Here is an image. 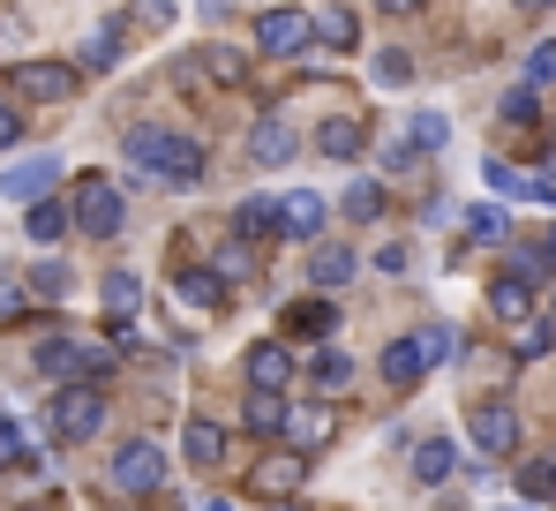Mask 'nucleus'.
<instances>
[{"mask_svg":"<svg viewBox=\"0 0 556 511\" xmlns=\"http://www.w3.org/2000/svg\"><path fill=\"white\" fill-rule=\"evenodd\" d=\"M249 384H256V391H286V384H293V346L256 339L249 346Z\"/></svg>","mask_w":556,"mask_h":511,"instance_id":"ddd939ff","label":"nucleus"},{"mask_svg":"<svg viewBox=\"0 0 556 511\" xmlns=\"http://www.w3.org/2000/svg\"><path fill=\"white\" fill-rule=\"evenodd\" d=\"M68 286H76L68 263H38V271H30V294H38V301H68Z\"/></svg>","mask_w":556,"mask_h":511,"instance_id":"4c0bfd02","label":"nucleus"},{"mask_svg":"<svg viewBox=\"0 0 556 511\" xmlns=\"http://www.w3.org/2000/svg\"><path fill=\"white\" fill-rule=\"evenodd\" d=\"M38 466V451H30V436L15 422H0V474H30Z\"/></svg>","mask_w":556,"mask_h":511,"instance_id":"473e14b6","label":"nucleus"},{"mask_svg":"<svg viewBox=\"0 0 556 511\" xmlns=\"http://www.w3.org/2000/svg\"><path fill=\"white\" fill-rule=\"evenodd\" d=\"M308 30H316V46H331V53H354V46H362V23H354V8H346V0L316 8V15H308Z\"/></svg>","mask_w":556,"mask_h":511,"instance_id":"dca6fc26","label":"nucleus"},{"mask_svg":"<svg viewBox=\"0 0 556 511\" xmlns=\"http://www.w3.org/2000/svg\"><path fill=\"white\" fill-rule=\"evenodd\" d=\"M527 84H556V38H542V46L527 53Z\"/></svg>","mask_w":556,"mask_h":511,"instance_id":"37998d69","label":"nucleus"},{"mask_svg":"<svg viewBox=\"0 0 556 511\" xmlns=\"http://www.w3.org/2000/svg\"><path fill=\"white\" fill-rule=\"evenodd\" d=\"M414 339H421V361H429V369L459 353V332H452V324H429V332H414Z\"/></svg>","mask_w":556,"mask_h":511,"instance_id":"58836bf2","label":"nucleus"},{"mask_svg":"<svg viewBox=\"0 0 556 511\" xmlns=\"http://www.w3.org/2000/svg\"><path fill=\"white\" fill-rule=\"evenodd\" d=\"M542 256H549V271H556V226H549V241H542Z\"/></svg>","mask_w":556,"mask_h":511,"instance_id":"de8ad7c7","label":"nucleus"},{"mask_svg":"<svg viewBox=\"0 0 556 511\" xmlns=\"http://www.w3.org/2000/svg\"><path fill=\"white\" fill-rule=\"evenodd\" d=\"M466 428H473V444H481L489 459H511V451H519V414H511L504 399H481V407L466 414Z\"/></svg>","mask_w":556,"mask_h":511,"instance_id":"6e6552de","label":"nucleus"},{"mask_svg":"<svg viewBox=\"0 0 556 511\" xmlns=\"http://www.w3.org/2000/svg\"><path fill=\"white\" fill-rule=\"evenodd\" d=\"M489 316H496V324H519V316H534V278H519V271L489 278Z\"/></svg>","mask_w":556,"mask_h":511,"instance_id":"a211bd4d","label":"nucleus"},{"mask_svg":"<svg viewBox=\"0 0 556 511\" xmlns=\"http://www.w3.org/2000/svg\"><path fill=\"white\" fill-rule=\"evenodd\" d=\"M181 459L188 466H218V459H226V428L218 422H188L181 428Z\"/></svg>","mask_w":556,"mask_h":511,"instance_id":"393cba45","label":"nucleus"},{"mask_svg":"<svg viewBox=\"0 0 556 511\" xmlns=\"http://www.w3.org/2000/svg\"><path fill=\"white\" fill-rule=\"evenodd\" d=\"M286 332H293V339H331V332H339V309H331V294H316V301H293V309H286Z\"/></svg>","mask_w":556,"mask_h":511,"instance_id":"5701e85b","label":"nucleus"},{"mask_svg":"<svg viewBox=\"0 0 556 511\" xmlns=\"http://www.w3.org/2000/svg\"><path fill=\"white\" fill-rule=\"evenodd\" d=\"M98 428H105V391L98 384H61L53 407H46V436L53 444H91Z\"/></svg>","mask_w":556,"mask_h":511,"instance_id":"f257e3e1","label":"nucleus"},{"mask_svg":"<svg viewBox=\"0 0 556 511\" xmlns=\"http://www.w3.org/2000/svg\"><path fill=\"white\" fill-rule=\"evenodd\" d=\"M203 76L226 84V90H241V84H249V61H241L233 46H203Z\"/></svg>","mask_w":556,"mask_h":511,"instance_id":"cd10ccee","label":"nucleus"},{"mask_svg":"<svg viewBox=\"0 0 556 511\" xmlns=\"http://www.w3.org/2000/svg\"><path fill=\"white\" fill-rule=\"evenodd\" d=\"M203 144H195V136H166V151H159V180H166V188H195V180H203Z\"/></svg>","mask_w":556,"mask_h":511,"instance_id":"4468645a","label":"nucleus"},{"mask_svg":"<svg viewBox=\"0 0 556 511\" xmlns=\"http://www.w3.org/2000/svg\"><path fill=\"white\" fill-rule=\"evenodd\" d=\"M354 278V249H339V241H316V256H308V286L316 294H339Z\"/></svg>","mask_w":556,"mask_h":511,"instance_id":"4be33fe9","label":"nucleus"},{"mask_svg":"<svg viewBox=\"0 0 556 511\" xmlns=\"http://www.w3.org/2000/svg\"><path fill=\"white\" fill-rule=\"evenodd\" d=\"M136 309H143V278L136 271H105V324H113V339H128Z\"/></svg>","mask_w":556,"mask_h":511,"instance_id":"2eb2a0df","label":"nucleus"},{"mask_svg":"<svg viewBox=\"0 0 556 511\" xmlns=\"http://www.w3.org/2000/svg\"><path fill=\"white\" fill-rule=\"evenodd\" d=\"M166 136H174V128H159V121H136V128L121 136L128 166H151V173H159V151H166Z\"/></svg>","mask_w":556,"mask_h":511,"instance_id":"a878e982","label":"nucleus"},{"mask_svg":"<svg viewBox=\"0 0 556 511\" xmlns=\"http://www.w3.org/2000/svg\"><path fill=\"white\" fill-rule=\"evenodd\" d=\"M376 84H383V90L414 84V61H406V53H376Z\"/></svg>","mask_w":556,"mask_h":511,"instance_id":"a19ab883","label":"nucleus"},{"mask_svg":"<svg viewBox=\"0 0 556 511\" xmlns=\"http://www.w3.org/2000/svg\"><path fill=\"white\" fill-rule=\"evenodd\" d=\"M376 369H383V384H391V391H414V384L429 376V361H421V339H391Z\"/></svg>","mask_w":556,"mask_h":511,"instance_id":"aec40b11","label":"nucleus"},{"mask_svg":"<svg viewBox=\"0 0 556 511\" xmlns=\"http://www.w3.org/2000/svg\"><path fill=\"white\" fill-rule=\"evenodd\" d=\"M249 38H256V53H271V61H293V53H308V46H316L308 8H264V15L249 23Z\"/></svg>","mask_w":556,"mask_h":511,"instance_id":"39448f33","label":"nucleus"},{"mask_svg":"<svg viewBox=\"0 0 556 511\" xmlns=\"http://www.w3.org/2000/svg\"><path fill=\"white\" fill-rule=\"evenodd\" d=\"M68 219H76L91 241H113V234L128 226V203H121V188H113L105 173H84V180H76V203H68Z\"/></svg>","mask_w":556,"mask_h":511,"instance_id":"f03ea898","label":"nucleus"},{"mask_svg":"<svg viewBox=\"0 0 556 511\" xmlns=\"http://www.w3.org/2000/svg\"><path fill=\"white\" fill-rule=\"evenodd\" d=\"M444 136H452V121H444V113H414V128H406V144H414V151H444Z\"/></svg>","mask_w":556,"mask_h":511,"instance_id":"e433bc0d","label":"nucleus"},{"mask_svg":"<svg viewBox=\"0 0 556 511\" xmlns=\"http://www.w3.org/2000/svg\"><path fill=\"white\" fill-rule=\"evenodd\" d=\"M452 474H459V444H452V436L414 444V482H421V489H437V482H452Z\"/></svg>","mask_w":556,"mask_h":511,"instance_id":"412c9836","label":"nucleus"},{"mask_svg":"<svg viewBox=\"0 0 556 511\" xmlns=\"http://www.w3.org/2000/svg\"><path fill=\"white\" fill-rule=\"evenodd\" d=\"M316 151H324V159H362V151H369V136H362V121H346V113H339V121H324V128H316Z\"/></svg>","mask_w":556,"mask_h":511,"instance_id":"b1692460","label":"nucleus"},{"mask_svg":"<svg viewBox=\"0 0 556 511\" xmlns=\"http://www.w3.org/2000/svg\"><path fill=\"white\" fill-rule=\"evenodd\" d=\"M53 180H61V159H53V151H30L23 166H8V173H0V196L30 203V196H53Z\"/></svg>","mask_w":556,"mask_h":511,"instance_id":"9d476101","label":"nucleus"},{"mask_svg":"<svg viewBox=\"0 0 556 511\" xmlns=\"http://www.w3.org/2000/svg\"><path fill=\"white\" fill-rule=\"evenodd\" d=\"M113 61H121V30H98L84 46V68H113Z\"/></svg>","mask_w":556,"mask_h":511,"instance_id":"79ce46f5","label":"nucleus"},{"mask_svg":"<svg viewBox=\"0 0 556 511\" xmlns=\"http://www.w3.org/2000/svg\"><path fill=\"white\" fill-rule=\"evenodd\" d=\"M278 436H286L293 451H324V444L339 436V414H331V407H286Z\"/></svg>","mask_w":556,"mask_h":511,"instance_id":"f8f14e48","label":"nucleus"},{"mask_svg":"<svg viewBox=\"0 0 556 511\" xmlns=\"http://www.w3.org/2000/svg\"><path fill=\"white\" fill-rule=\"evenodd\" d=\"M308 376H316V384H324V391H339V384H346V376H354V353H339V346H324V353H316V361H308Z\"/></svg>","mask_w":556,"mask_h":511,"instance_id":"f704fd0d","label":"nucleus"},{"mask_svg":"<svg viewBox=\"0 0 556 511\" xmlns=\"http://www.w3.org/2000/svg\"><path fill=\"white\" fill-rule=\"evenodd\" d=\"M293 151H301V136H293V128H286L278 113H264V121L249 128V159H256V166H286Z\"/></svg>","mask_w":556,"mask_h":511,"instance_id":"6ab92c4d","label":"nucleus"},{"mask_svg":"<svg viewBox=\"0 0 556 511\" xmlns=\"http://www.w3.org/2000/svg\"><path fill=\"white\" fill-rule=\"evenodd\" d=\"M511 332H519V346H511L519 361H542V353H549V339H556V316H519Z\"/></svg>","mask_w":556,"mask_h":511,"instance_id":"2f4dec72","label":"nucleus"},{"mask_svg":"<svg viewBox=\"0 0 556 511\" xmlns=\"http://www.w3.org/2000/svg\"><path fill=\"white\" fill-rule=\"evenodd\" d=\"M174 301L195 309V316H218V309H226V278L203 271V263H181V271H174Z\"/></svg>","mask_w":556,"mask_h":511,"instance_id":"1a4fd4ad","label":"nucleus"},{"mask_svg":"<svg viewBox=\"0 0 556 511\" xmlns=\"http://www.w3.org/2000/svg\"><path fill=\"white\" fill-rule=\"evenodd\" d=\"M324 219H331V203L301 188V196H278V226H271V234H286V241H316Z\"/></svg>","mask_w":556,"mask_h":511,"instance_id":"9b49d317","label":"nucleus"},{"mask_svg":"<svg viewBox=\"0 0 556 511\" xmlns=\"http://www.w3.org/2000/svg\"><path fill=\"white\" fill-rule=\"evenodd\" d=\"M8 90L15 98H38V105H68L76 98V68L68 61H15L8 68Z\"/></svg>","mask_w":556,"mask_h":511,"instance_id":"423d86ee","label":"nucleus"},{"mask_svg":"<svg viewBox=\"0 0 556 511\" xmlns=\"http://www.w3.org/2000/svg\"><path fill=\"white\" fill-rule=\"evenodd\" d=\"M15 136H23V113H15V105H0V151H8Z\"/></svg>","mask_w":556,"mask_h":511,"instance_id":"a18cd8bd","label":"nucleus"},{"mask_svg":"<svg viewBox=\"0 0 556 511\" xmlns=\"http://www.w3.org/2000/svg\"><path fill=\"white\" fill-rule=\"evenodd\" d=\"M519 497H527V504H549L556 497V459H519Z\"/></svg>","mask_w":556,"mask_h":511,"instance_id":"c756f323","label":"nucleus"},{"mask_svg":"<svg viewBox=\"0 0 556 511\" xmlns=\"http://www.w3.org/2000/svg\"><path fill=\"white\" fill-rule=\"evenodd\" d=\"M38 369H46L53 384H98V376L113 369V353L98 339H38Z\"/></svg>","mask_w":556,"mask_h":511,"instance_id":"7ed1b4c3","label":"nucleus"},{"mask_svg":"<svg viewBox=\"0 0 556 511\" xmlns=\"http://www.w3.org/2000/svg\"><path fill=\"white\" fill-rule=\"evenodd\" d=\"M68 226H76V219H68V203H53V196H30V203H23V234H30L38 249L68 241Z\"/></svg>","mask_w":556,"mask_h":511,"instance_id":"f3484780","label":"nucleus"},{"mask_svg":"<svg viewBox=\"0 0 556 511\" xmlns=\"http://www.w3.org/2000/svg\"><path fill=\"white\" fill-rule=\"evenodd\" d=\"M113 489H121V497H159V489H166V451H159L151 436H128V444L113 451Z\"/></svg>","mask_w":556,"mask_h":511,"instance_id":"20e7f679","label":"nucleus"},{"mask_svg":"<svg viewBox=\"0 0 556 511\" xmlns=\"http://www.w3.org/2000/svg\"><path fill=\"white\" fill-rule=\"evenodd\" d=\"M511 128H534L542 121V98H534V84H519V90H504V105H496Z\"/></svg>","mask_w":556,"mask_h":511,"instance_id":"c9c22d12","label":"nucleus"},{"mask_svg":"<svg viewBox=\"0 0 556 511\" xmlns=\"http://www.w3.org/2000/svg\"><path fill=\"white\" fill-rule=\"evenodd\" d=\"M211 271H218V278H226V286H241V278H249V271H256V256H249V241H233V249L218 256V263H211Z\"/></svg>","mask_w":556,"mask_h":511,"instance_id":"ea45409f","label":"nucleus"},{"mask_svg":"<svg viewBox=\"0 0 556 511\" xmlns=\"http://www.w3.org/2000/svg\"><path fill=\"white\" fill-rule=\"evenodd\" d=\"M241 422H249V436H278V422H286V391H256V384H249Z\"/></svg>","mask_w":556,"mask_h":511,"instance_id":"bb28decb","label":"nucleus"},{"mask_svg":"<svg viewBox=\"0 0 556 511\" xmlns=\"http://www.w3.org/2000/svg\"><path fill=\"white\" fill-rule=\"evenodd\" d=\"M376 8H391V15H414V8H421V0H376Z\"/></svg>","mask_w":556,"mask_h":511,"instance_id":"49530a36","label":"nucleus"},{"mask_svg":"<svg viewBox=\"0 0 556 511\" xmlns=\"http://www.w3.org/2000/svg\"><path fill=\"white\" fill-rule=\"evenodd\" d=\"M271 226H278V203H271V196H249V203L233 211V234H241V241H264Z\"/></svg>","mask_w":556,"mask_h":511,"instance_id":"c85d7f7f","label":"nucleus"},{"mask_svg":"<svg viewBox=\"0 0 556 511\" xmlns=\"http://www.w3.org/2000/svg\"><path fill=\"white\" fill-rule=\"evenodd\" d=\"M504 234H511V219H504L496 203H473V211H466V241H481V249H496Z\"/></svg>","mask_w":556,"mask_h":511,"instance_id":"7c9ffc66","label":"nucleus"},{"mask_svg":"<svg viewBox=\"0 0 556 511\" xmlns=\"http://www.w3.org/2000/svg\"><path fill=\"white\" fill-rule=\"evenodd\" d=\"M527 8H556V0H527Z\"/></svg>","mask_w":556,"mask_h":511,"instance_id":"09e8293b","label":"nucleus"},{"mask_svg":"<svg viewBox=\"0 0 556 511\" xmlns=\"http://www.w3.org/2000/svg\"><path fill=\"white\" fill-rule=\"evenodd\" d=\"M249 489H256V497H301V489H308V451H264V459H256V474H249Z\"/></svg>","mask_w":556,"mask_h":511,"instance_id":"0eeeda50","label":"nucleus"},{"mask_svg":"<svg viewBox=\"0 0 556 511\" xmlns=\"http://www.w3.org/2000/svg\"><path fill=\"white\" fill-rule=\"evenodd\" d=\"M406 263H414V256H406V241H391V249H376V271H391V278H399Z\"/></svg>","mask_w":556,"mask_h":511,"instance_id":"c03bdc74","label":"nucleus"},{"mask_svg":"<svg viewBox=\"0 0 556 511\" xmlns=\"http://www.w3.org/2000/svg\"><path fill=\"white\" fill-rule=\"evenodd\" d=\"M383 203H391V196H383L376 180H354V188L339 196V211H346V219H362V226H369V219H383Z\"/></svg>","mask_w":556,"mask_h":511,"instance_id":"72a5a7b5","label":"nucleus"}]
</instances>
